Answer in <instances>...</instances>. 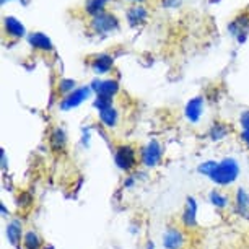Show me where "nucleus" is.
<instances>
[{
    "label": "nucleus",
    "mask_w": 249,
    "mask_h": 249,
    "mask_svg": "<svg viewBox=\"0 0 249 249\" xmlns=\"http://www.w3.org/2000/svg\"><path fill=\"white\" fill-rule=\"evenodd\" d=\"M215 166H217V163H215V161H207V163H202L200 166H199V173H200V175L210 176V175H212V171L215 170Z\"/></svg>",
    "instance_id": "412c9836"
},
{
    "label": "nucleus",
    "mask_w": 249,
    "mask_h": 249,
    "mask_svg": "<svg viewBox=\"0 0 249 249\" xmlns=\"http://www.w3.org/2000/svg\"><path fill=\"white\" fill-rule=\"evenodd\" d=\"M2 168H7V158H5V153L2 152Z\"/></svg>",
    "instance_id": "a878e982"
},
{
    "label": "nucleus",
    "mask_w": 249,
    "mask_h": 249,
    "mask_svg": "<svg viewBox=\"0 0 249 249\" xmlns=\"http://www.w3.org/2000/svg\"><path fill=\"white\" fill-rule=\"evenodd\" d=\"M100 119L106 127H114L117 124V111L112 106L105 111H100Z\"/></svg>",
    "instance_id": "4468645a"
},
{
    "label": "nucleus",
    "mask_w": 249,
    "mask_h": 249,
    "mask_svg": "<svg viewBox=\"0 0 249 249\" xmlns=\"http://www.w3.org/2000/svg\"><path fill=\"white\" fill-rule=\"evenodd\" d=\"M210 202H212L215 207H218V209H225L228 204V199L223 194H220L218 191H213L212 194H210Z\"/></svg>",
    "instance_id": "a211bd4d"
},
{
    "label": "nucleus",
    "mask_w": 249,
    "mask_h": 249,
    "mask_svg": "<svg viewBox=\"0 0 249 249\" xmlns=\"http://www.w3.org/2000/svg\"><path fill=\"white\" fill-rule=\"evenodd\" d=\"M119 90V85L114 80H106V82H101L100 87H98V96H106V98H112Z\"/></svg>",
    "instance_id": "9b49d317"
},
{
    "label": "nucleus",
    "mask_w": 249,
    "mask_h": 249,
    "mask_svg": "<svg viewBox=\"0 0 249 249\" xmlns=\"http://www.w3.org/2000/svg\"><path fill=\"white\" fill-rule=\"evenodd\" d=\"M73 87H75V82H73V80H62V82H60L59 90L62 91V93H65V91H70V90H72Z\"/></svg>",
    "instance_id": "b1692460"
},
{
    "label": "nucleus",
    "mask_w": 249,
    "mask_h": 249,
    "mask_svg": "<svg viewBox=\"0 0 249 249\" xmlns=\"http://www.w3.org/2000/svg\"><path fill=\"white\" fill-rule=\"evenodd\" d=\"M236 209L239 213L249 218V196L244 189H238L236 192Z\"/></svg>",
    "instance_id": "f8f14e48"
},
{
    "label": "nucleus",
    "mask_w": 249,
    "mask_h": 249,
    "mask_svg": "<svg viewBox=\"0 0 249 249\" xmlns=\"http://www.w3.org/2000/svg\"><path fill=\"white\" fill-rule=\"evenodd\" d=\"M65 143H67V139H65V132L62 129H55L53 135H51V145H53L54 150H64Z\"/></svg>",
    "instance_id": "dca6fc26"
},
{
    "label": "nucleus",
    "mask_w": 249,
    "mask_h": 249,
    "mask_svg": "<svg viewBox=\"0 0 249 249\" xmlns=\"http://www.w3.org/2000/svg\"><path fill=\"white\" fill-rule=\"evenodd\" d=\"M95 106H96L100 111L107 109V107H111V98H106V96H98V100L95 101Z\"/></svg>",
    "instance_id": "4be33fe9"
},
{
    "label": "nucleus",
    "mask_w": 249,
    "mask_h": 249,
    "mask_svg": "<svg viewBox=\"0 0 249 249\" xmlns=\"http://www.w3.org/2000/svg\"><path fill=\"white\" fill-rule=\"evenodd\" d=\"M238 173H239V166L236 160L227 158L223 161L217 163V166H215V170L209 178L213 182H217V184H230V182H233L238 178Z\"/></svg>",
    "instance_id": "f257e3e1"
},
{
    "label": "nucleus",
    "mask_w": 249,
    "mask_h": 249,
    "mask_svg": "<svg viewBox=\"0 0 249 249\" xmlns=\"http://www.w3.org/2000/svg\"><path fill=\"white\" fill-rule=\"evenodd\" d=\"M182 222L187 228H194L197 225V204L196 199H192V197L187 199L184 213H182Z\"/></svg>",
    "instance_id": "0eeeda50"
},
{
    "label": "nucleus",
    "mask_w": 249,
    "mask_h": 249,
    "mask_svg": "<svg viewBox=\"0 0 249 249\" xmlns=\"http://www.w3.org/2000/svg\"><path fill=\"white\" fill-rule=\"evenodd\" d=\"M5 30L15 37H20V36L25 35V26H23L18 20H15V18H10V17L5 18Z\"/></svg>",
    "instance_id": "ddd939ff"
},
{
    "label": "nucleus",
    "mask_w": 249,
    "mask_h": 249,
    "mask_svg": "<svg viewBox=\"0 0 249 249\" xmlns=\"http://www.w3.org/2000/svg\"><path fill=\"white\" fill-rule=\"evenodd\" d=\"M105 3H106V0H90V2L87 3V7H88L87 10L90 13H96L105 7Z\"/></svg>",
    "instance_id": "aec40b11"
},
{
    "label": "nucleus",
    "mask_w": 249,
    "mask_h": 249,
    "mask_svg": "<svg viewBox=\"0 0 249 249\" xmlns=\"http://www.w3.org/2000/svg\"><path fill=\"white\" fill-rule=\"evenodd\" d=\"M241 125H243L244 132H249V111L243 112V116H241Z\"/></svg>",
    "instance_id": "393cba45"
},
{
    "label": "nucleus",
    "mask_w": 249,
    "mask_h": 249,
    "mask_svg": "<svg viewBox=\"0 0 249 249\" xmlns=\"http://www.w3.org/2000/svg\"><path fill=\"white\" fill-rule=\"evenodd\" d=\"M23 244H25L26 249H41L43 243H41V238L37 236V233L35 231H28L23 238Z\"/></svg>",
    "instance_id": "f3484780"
},
{
    "label": "nucleus",
    "mask_w": 249,
    "mask_h": 249,
    "mask_svg": "<svg viewBox=\"0 0 249 249\" xmlns=\"http://www.w3.org/2000/svg\"><path fill=\"white\" fill-rule=\"evenodd\" d=\"M7 236H8V239H10V243L13 244V246H18V244H20V239H21V227H20V223L13 222V223L8 225Z\"/></svg>",
    "instance_id": "2eb2a0df"
},
{
    "label": "nucleus",
    "mask_w": 249,
    "mask_h": 249,
    "mask_svg": "<svg viewBox=\"0 0 249 249\" xmlns=\"http://www.w3.org/2000/svg\"><path fill=\"white\" fill-rule=\"evenodd\" d=\"M160 158H161V148H160V143L157 142V140H152V142H150L142 152L143 164H145V166H148V168L157 166Z\"/></svg>",
    "instance_id": "7ed1b4c3"
},
{
    "label": "nucleus",
    "mask_w": 249,
    "mask_h": 249,
    "mask_svg": "<svg viewBox=\"0 0 249 249\" xmlns=\"http://www.w3.org/2000/svg\"><path fill=\"white\" fill-rule=\"evenodd\" d=\"M91 67L96 73H105L107 70H111V67H112V57H109V55H106V54L98 55V57L91 62Z\"/></svg>",
    "instance_id": "1a4fd4ad"
},
{
    "label": "nucleus",
    "mask_w": 249,
    "mask_h": 249,
    "mask_svg": "<svg viewBox=\"0 0 249 249\" xmlns=\"http://www.w3.org/2000/svg\"><path fill=\"white\" fill-rule=\"evenodd\" d=\"M129 17H130V20H132L134 23L140 21L145 17V12H143V8H132V10L129 12Z\"/></svg>",
    "instance_id": "5701e85b"
},
{
    "label": "nucleus",
    "mask_w": 249,
    "mask_h": 249,
    "mask_svg": "<svg viewBox=\"0 0 249 249\" xmlns=\"http://www.w3.org/2000/svg\"><path fill=\"white\" fill-rule=\"evenodd\" d=\"M182 243H184V236L176 228H170L163 234V246L166 249H179Z\"/></svg>",
    "instance_id": "423d86ee"
},
{
    "label": "nucleus",
    "mask_w": 249,
    "mask_h": 249,
    "mask_svg": "<svg viewBox=\"0 0 249 249\" xmlns=\"http://www.w3.org/2000/svg\"><path fill=\"white\" fill-rule=\"evenodd\" d=\"M88 96H90V88H88V87L78 88V90L72 91L62 103H60V107H62V109H70V107H75V106L82 105V103L85 101Z\"/></svg>",
    "instance_id": "20e7f679"
},
{
    "label": "nucleus",
    "mask_w": 249,
    "mask_h": 249,
    "mask_svg": "<svg viewBox=\"0 0 249 249\" xmlns=\"http://www.w3.org/2000/svg\"><path fill=\"white\" fill-rule=\"evenodd\" d=\"M243 140L249 145V132H243Z\"/></svg>",
    "instance_id": "bb28decb"
},
{
    "label": "nucleus",
    "mask_w": 249,
    "mask_h": 249,
    "mask_svg": "<svg viewBox=\"0 0 249 249\" xmlns=\"http://www.w3.org/2000/svg\"><path fill=\"white\" fill-rule=\"evenodd\" d=\"M202 106H204V101H202V98H194L192 101H189V105H187V107H186L187 119L192 121V122L199 121L200 112H202Z\"/></svg>",
    "instance_id": "6e6552de"
},
{
    "label": "nucleus",
    "mask_w": 249,
    "mask_h": 249,
    "mask_svg": "<svg viewBox=\"0 0 249 249\" xmlns=\"http://www.w3.org/2000/svg\"><path fill=\"white\" fill-rule=\"evenodd\" d=\"M114 161L121 170H132L137 163V158H135V152L132 147L129 145H122V147H117L116 148V153H114Z\"/></svg>",
    "instance_id": "f03ea898"
},
{
    "label": "nucleus",
    "mask_w": 249,
    "mask_h": 249,
    "mask_svg": "<svg viewBox=\"0 0 249 249\" xmlns=\"http://www.w3.org/2000/svg\"><path fill=\"white\" fill-rule=\"evenodd\" d=\"M148 249H153V244L152 243H148Z\"/></svg>",
    "instance_id": "cd10ccee"
},
{
    "label": "nucleus",
    "mask_w": 249,
    "mask_h": 249,
    "mask_svg": "<svg viewBox=\"0 0 249 249\" xmlns=\"http://www.w3.org/2000/svg\"><path fill=\"white\" fill-rule=\"evenodd\" d=\"M30 43L33 48L41 49V51H51L53 49V43L49 41L48 36L41 35V33H35V35L30 36Z\"/></svg>",
    "instance_id": "9d476101"
},
{
    "label": "nucleus",
    "mask_w": 249,
    "mask_h": 249,
    "mask_svg": "<svg viewBox=\"0 0 249 249\" xmlns=\"http://www.w3.org/2000/svg\"><path fill=\"white\" fill-rule=\"evenodd\" d=\"M117 26V20L109 13H98L93 20V28L98 31V33H106V31H111L112 28Z\"/></svg>",
    "instance_id": "39448f33"
},
{
    "label": "nucleus",
    "mask_w": 249,
    "mask_h": 249,
    "mask_svg": "<svg viewBox=\"0 0 249 249\" xmlns=\"http://www.w3.org/2000/svg\"><path fill=\"white\" fill-rule=\"evenodd\" d=\"M227 132H228V129L225 127L223 124H215L212 127V130H210V135H212L213 140H220L227 135Z\"/></svg>",
    "instance_id": "6ab92c4d"
}]
</instances>
